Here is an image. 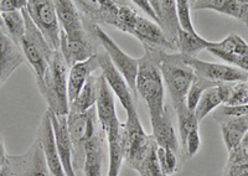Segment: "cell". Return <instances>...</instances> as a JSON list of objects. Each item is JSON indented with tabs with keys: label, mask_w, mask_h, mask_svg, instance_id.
I'll return each instance as SVG.
<instances>
[{
	"label": "cell",
	"mask_w": 248,
	"mask_h": 176,
	"mask_svg": "<svg viewBox=\"0 0 248 176\" xmlns=\"http://www.w3.org/2000/svg\"><path fill=\"white\" fill-rule=\"evenodd\" d=\"M67 128L72 143V161L76 175L82 173L85 164L86 147L94 134L101 129L96 113V107L85 113H68Z\"/></svg>",
	"instance_id": "obj_6"
},
{
	"label": "cell",
	"mask_w": 248,
	"mask_h": 176,
	"mask_svg": "<svg viewBox=\"0 0 248 176\" xmlns=\"http://www.w3.org/2000/svg\"><path fill=\"white\" fill-rule=\"evenodd\" d=\"M82 17H83V23H85L87 31L90 32L92 36L96 37L99 46L105 50V52L108 55V57H109V60L112 61V63L114 65V67L121 72L122 76L124 77V80L127 81L128 86H129V88L133 91V93L138 97L136 87L137 74H138L139 66L138 59H134V57L125 54V52H124L123 50H122V48L108 36L107 32L103 31L97 24L92 23V21H90L88 19H86L85 16Z\"/></svg>",
	"instance_id": "obj_7"
},
{
	"label": "cell",
	"mask_w": 248,
	"mask_h": 176,
	"mask_svg": "<svg viewBox=\"0 0 248 176\" xmlns=\"http://www.w3.org/2000/svg\"><path fill=\"white\" fill-rule=\"evenodd\" d=\"M248 104V85L245 82L232 83L229 98L223 105H247Z\"/></svg>",
	"instance_id": "obj_35"
},
{
	"label": "cell",
	"mask_w": 248,
	"mask_h": 176,
	"mask_svg": "<svg viewBox=\"0 0 248 176\" xmlns=\"http://www.w3.org/2000/svg\"><path fill=\"white\" fill-rule=\"evenodd\" d=\"M194 10H214L220 14L234 17L248 26V0H195Z\"/></svg>",
	"instance_id": "obj_21"
},
{
	"label": "cell",
	"mask_w": 248,
	"mask_h": 176,
	"mask_svg": "<svg viewBox=\"0 0 248 176\" xmlns=\"http://www.w3.org/2000/svg\"><path fill=\"white\" fill-rule=\"evenodd\" d=\"M215 86L218 85H214V83L203 80V78H201V77H199L198 74H196V80L194 81V83H192L191 87H190L189 92L186 94L185 105L187 107V109L191 112H195V109L198 107V103L199 101H200L203 92H205L206 89H209V88L215 87Z\"/></svg>",
	"instance_id": "obj_32"
},
{
	"label": "cell",
	"mask_w": 248,
	"mask_h": 176,
	"mask_svg": "<svg viewBox=\"0 0 248 176\" xmlns=\"http://www.w3.org/2000/svg\"><path fill=\"white\" fill-rule=\"evenodd\" d=\"M232 83H223V85L215 86V87L206 89L201 96L195 109V116L199 122L203 120L212 111H216L218 107L223 105L229 98Z\"/></svg>",
	"instance_id": "obj_24"
},
{
	"label": "cell",
	"mask_w": 248,
	"mask_h": 176,
	"mask_svg": "<svg viewBox=\"0 0 248 176\" xmlns=\"http://www.w3.org/2000/svg\"><path fill=\"white\" fill-rule=\"evenodd\" d=\"M248 117V104L247 105H221L215 111L214 119L221 120L226 118H242Z\"/></svg>",
	"instance_id": "obj_36"
},
{
	"label": "cell",
	"mask_w": 248,
	"mask_h": 176,
	"mask_svg": "<svg viewBox=\"0 0 248 176\" xmlns=\"http://www.w3.org/2000/svg\"><path fill=\"white\" fill-rule=\"evenodd\" d=\"M121 124L119 119L110 125L106 136H107V148H108V173L107 176H119L122 165H123V151H122L121 140Z\"/></svg>",
	"instance_id": "obj_26"
},
{
	"label": "cell",
	"mask_w": 248,
	"mask_h": 176,
	"mask_svg": "<svg viewBox=\"0 0 248 176\" xmlns=\"http://www.w3.org/2000/svg\"><path fill=\"white\" fill-rule=\"evenodd\" d=\"M99 63L101 74L105 78L106 83L110 88L113 94H116L123 108L125 109L127 114L133 113L137 111V96L128 86L127 81L124 80L121 72L114 67L112 61L109 60L108 55L105 51H99L97 54Z\"/></svg>",
	"instance_id": "obj_10"
},
{
	"label": "cell",
	"mask_w": 248,
	"mask_h": 176,
	"mask_svg": "<svg viewBox=\"0 0 248 176\" xmlns=\"http://www.w3.org/2000/svg\"><path fill=\"white\" fill-rule=\"evenodd\" d=\"M68 72L70 67L66 63L61 52L56 51L48 68L41 80L36 81L40 93L47 103V111L54 116H68Z\"/></svg>",
	"instance_id": "obj_2"
},
{
	"label": "cell",
	"mask_w": 248,
	"mask_h": 176,
	"mask_svg": "<svg viewBox=\"0 0 248 176\" xmlns=\"http://www.w3.org/2000/svg\"><path fill=\"white\" fill-rule=\"evenodd\" d=\"M0 176H50L39 139H35L25 154L8 155Z\"/></svg>",
	"instance_id": "obj_9"
},
{
	"label": "cell",
	"mask_w": 248,
	"mask_h": 176,
	"mask_svg": "<svg viewBox=\"0 0 248 176\" xmlns=\"http://www.w3.org/2000/svg\"><path fill=\"white\" fill-rule=\"evenodd\" d=\"M0 86H1V85H0Z\"/></svg>",
	"instance_id": "obj_45"
},
{
	"label": "cell",
	"mask_w": 248,
	"mask_h": 176,
	"mask_svg": "<svg viewBox=\"0 0 248 176\" xmlns=\"http://www.w3.org/2000/svg\"><path fill=\"white\" fill-rule=\"evenodd\" d=\"M160 71L172 109L185 105L186 94L196 80V73L187 65L185 56L179 52H165L161 59Z\"/></svg>",
	"instance_id": "obj_3"
},
{
	"label": "cell",
	"mask_w": 248,
	"mask_h": 176,
	"mask_svg": "<svg viewBox=\"0 0 248 176\" xmlns=\"http://www.w3.org/2000/svg\"><path fill=\"white\" fill-rule=\"evenodd\" d=\"M26 12L52 50L60 51L61 28L52 0H28Z\"/></svg>",
	"instance_id": "obj_8"
},
{
	"label": "cell",
	"mask_w": 248,
	"mask_h": 176,
	"mask_svg": "<svg viewBox=\"0 0 248 176\" xmlns=\"http://www.w3.org/2000/svg\"><path fill=\"white\" fill-rule=\"evenodd\" d=\"M174 109L171 107L170 101H167V107H165V112L164 116L156 123L152 124L153 134L155 142L158 143L160 148L168 149L174 153L179 154L183 158L180 149V143H179V138L175 133L174 128ZM184 159V158H183ZM185 161V160H184Z\"/></svg>",
	"instance_id": "obj_19"
},
{
	"label": "cell",
	"mask_w": 248,
	"mask_h": 176,
	"mask_svg": "<svg viewBox=\"0 0 248 176\" xmlns=\"http://www.w3.org/2000/svg\"><path fill=\"white\" fill-rule=\"evenodd\" d=\"M211 41L206 40L202 36L195 32V34H190L184 30H180L178 36V48L179 54L184 55L186 57H198L202 50H207Z\"/></svg>",
	"instance_id": "obj_29"
},
{
	"label": "cell",
	"mask_w": 248,
	"mask_h": 176,
	"mask_svg": "<svg viewBox=\"0 0 248 176\" xmlns=\"http://www.w3.org/2000/svg\"><path fill=\"white\" fill-rule=\"evenodd\" d=\"M158 160L164 175L171 176L180 171L181 161L184 159L181 158V155L174 153V151L158 147Z\"/></svg>",
	"instance_id": "obj_31"
},
{
	"label": "cell",
	"mask_w": 248,
	"mask_h": 176,
	"mask_svg": "<svg viewBox=\"0 0 248 176\" xmlns=\"http://www.w3.org/2000/svg\"><path fill=\"white\" fill-rule=\"evenodd\" d=\"M240 147H242V148H247L248 147V132L245 134V136H243V139L242 142H241Z\"/></svg>",
	"instance_id": "obj_42"
},
{
	"label": "cell",
	"mask_w": 248,
	"mask_h": 176,
	"mask_svg": "<svg viewBox=\"0 0 248 176\" xmlns=\"http://www.w3.org/2000/svg\"><path fill=\"white\" fill-rule=\"evenodd\" d=\"M57 17H59L61 35L68 40L86 41L96 39L86 29L83 17L77 9L75 1L71 0H55Z\"/></svg>",
	"instance_id": "obj_12"
},
{
	"label": "cell",
	"mask_w": 248,
	"mask_h": 176,
	"mask_svg": "<svg viewBox=\"0 0 248 176\" xmlns=\"http://www.w3.org/2000/svg\"><path fill=\"white\" fill-rule=\"evenodd\" d=\"M132 36L138 39L143 46L156 48L165 52H176V48L167 40L161 29L147 16L139 15L136 26L133 29Z\"/></svg>",
	"instance_id": "obj_18"
},
{
	"label": "cell",
	"mask_w": 248,
	"mask_h": 176,
	"mask_svg": "<svg viewBox=\"0 0 248 176\" xmlns=\"http://www.w3.org/2000/svg\"><path fill=\"white\" fill-rule=\"evenodd\" d=\"M145 54L139 60L137 74V93L141 96L149 112L150 123L158 122L167 107V91L160 71V62L165 51L144 46Z\"/></svg>",
	"instance_id": "obj_1"
},
{
	"label": "cell",
	"mask_w": 248,
	"mask_h": 176,
	"mask_svg": "<svg viewBox=\"0 0 248 176\" xmlns=\"http://www.w3.org/2000/svg\"><path fill=\"white\" fill-rule=\"evenodd\" d=\"M82 16L94 24L114 26L118 15V3L113 0H77L75 1Z\"/></svg>",
	"instance_id": "obj_16"
},
{
	"label": "cell",
	"mask_w": 248,
	"mask_h": 176,
	"mask_svg": "<svg viewBox=\"0 0 248 176\" xmlns=\"http://www.w3.org/2000/svg\"><path fill=\"white\" fill-rule=\"evenodd\" d=\"M187 65L191 66L195 73L203 80L209 81L214 85L223 83L245 82L248 80V74L240 68L230 66L227 63H215L202 61L198 57H186Z\"/></svg>",
	"instance_id": "obj_11"
},
{
	"label": "cell",
	"mask_w": 248,
	"mask_h": 176,
	"mask_svg": "<svg viewBox=\"0 0 248 176\" xmlns=\"http://www.w3.org/2000/svg\"><path fill=\"white\" fill-rule=\"evenodd\" d=\"M6 158H8V154L5 150V145H4L3 136L0 134V175H1V171H3L4 164L6 161Z\"/></svg>",
	"instance_id": "obj_41"
},
{
	"label": "cell",
	"mask_w": 248,
	"mask_h": 176,
	"mask_svg": "<svg viewBox=\"0 0 248 176\" xmlns=\"http://www.w3.org/2000/svg\"><path fill=\"white\" fill-rule=\"evenodd\" d=\"M176 14L181 30L195 34L194 23L191 19V1L190 0H176Z\"/></svg>",
	"instance_id": "obj_33"
},
{
	"label": "cell",
	"mask_w": 248,
	"mask_h": 176,
	"mask_svg": "<svg viewBox=\"0 0 248 176\" xmlns=\"http://www.w3.org/2000/svg\"><path fill=\"white\" fill-rule=\"evenodd\" d=\"M1 28L15 44L20 43L25 35V19L21 12L3 13L1 14Z\"/></svg>",
	"instance_id": "obj_30"
},
{
	"label": "cell",
	"mask_w": 248,
	"mask_h": 176,
	"mask_svg": "<svg viewBox=\"0 0 248 176\" xmlns=\"http://www.w3.org/2000/svg\"><path fill=\"white\" fill-rule=\"evenodd\" d=\"M150 4L156 15V25L161 29L167 40L176 48L181 30L176 14V0H150Z\"/></svg>",
	"instance_id": "obj_15"
},
{
	"label": "cell",
	"mask_w": 248,
	"mask_h": 176,
	"mask_svg": "<svg viewBox=\"0 0 248 176\" xmlns=\"http://www.w3.org/2000/svg\"><path fill=\"white\" fill-rule=\"evenodd\" d=\"M227 162H231V164H248V147L247 148L238 147L234 150L230 151Z\"/></svg>",
	"instance_id": "obj_38"
},
{
	"label": "cell",
	"mask_w": 248,
	"mask_h": 176,
	"mask_svg": "<svg viewBox=\"0 0 248 176\" xmlns=\"http://www.w3.org/2000/svg\"><path fill=\"white\" fill-rule=\"evenodd\" d=\"M207 51L248 74V44L240 35L230 34L221 41H211Z\"/></svg>",
	"instance_id": "obj_13"
},
{
	"label": "cell",
	"mask_w": 248,
	"mask_h": 176,
	"mask_svg": "<svg viewBox=\"0 0 248 176\" xmlns=\"http://www.w3.org/2000/svg\"><path fill=\"white\" fill-rule=\"evenodd\" d=\"M21 13L25 19V35L20 43V47L25 57V61L34 72L35 81L41 80L56 51L51 48L43 34L32 23L26 12V8L23 9Z\"/></svg>",
	"instance_id": "obj_5"
},
{
	"label": "cell",
	"mask_w": 248,
	"mask_h": 176,
	"mask_svg": "<svg viewBox=\"0 0 248 176\" xmlns=\"http://www.w3.org/2000/svg\"><path fill=\"white\" fill-rule=\"evenodd\" d=\"M99 82H101V73L97 76L92 74L88 78L76 100L70 103L71 113H85L93 107H96L99 92Z\"/></svg>",
	"instance_id": "obj_28"
},
{
	"label": "cell",
	"mask_w": 248,
	"mask_h": 176,
	"mask_svg": "<svg viewBox=\"0 0 248 176\" xmlns=\"http://www.w3.org/2000/svg\"><path fill=\"white\" fill-rule=\"evenodd\" d=\"M96 113L98 122L101 124V128L105 133H107L110 125L118 119L116 112V105H114V98H113V92L106 83L105 78L101 74V82H99V92L98 98L96 102Z\"/></svg>",
	"instance_id": "obj_25"
},
{
	"label": "cell",
	"mask_w": 248,
	"mask_h": 176,
	"mask_svg": "<svg viewBox=\"0 0 248 176\" xmlns=\"http://www.w3.org/2000/svg\"><path fill=\"white\" fill-rule=\"evenodd\" d=\"M50 118L62 168L65 170L66 176H77L74 169V161H72L74 154H72V143H71L67 128V116H54L50 113Z\"/></svg>",
	"instance_id": "obj_17"
},
{
	"label": "cell",
	"mask_w": 248,
	"mask_h": 176,
	"mask_svg": "<svg viewBox=\"0 0 248 176\" xmlns=\"http://www.w3.org/2000/svg\"><path fill=\"white\" fill-rule=\"evenodd\" d=\"M247 85H248V80H247Z\"/></svg>",
	"instance_id": "obj_44"
},
{
	"label": "cell",
	"mask_w": 248,
	"mask_h": 176,
	"mask_svg": "<svg viewBox=\"0 0 248 176\" xmlns=\"http://www.w3.org/2000/svg\"><path fill=\"white\" fill-rule=\"evenodd\" d=\"M158 147L159 145L156 144L152 149L149 155L147 156V159L144 160L140 169L137 171L139 176H165L161 171L160 164H159L158 160Z\"/></svg>",
	"instance_id": "obj_34"
},
{
	"label": "cell",
	"mask_w": 248,
	"mask_h": 176,
	"mask_svg": "<svg viewBox=\"0 0 248 176\" xmlns=\"http://www.w3.org/2000/svg\"><path fill=\"white\" fill-rule=\"evenodd\" d=\"M97 70H99L98 57H97V55L92 56L88 60L76 63V65H74L70 68L67 82L68 102L72 103L76 100L77 96L82 91V88L86 85L88 78Z\"/></svg>",
	"instance_id": "obj_23"
},
{
	"label": "cell",
	"mask_w": 248,
	"mask_h": 176,
	"mask_svg": "<svg viewBox=\"0 0 248 176\" xmlns=\"http://www.w3.org/2000/svg\"><path fill=\"white\" fill-rule=\"evenodd\" d=\"M130 3L133 4V6H137L141 13L147 15L149 20L154 21L156 24V15H155L154 9L150 4V0H134V1H130Z\"/></svg>",
	"instance_id": "obj_40"
},
{
	"label": "cell",
	"mask_w": 248,
	"mask_h": 176,
	"mask_svg": "<svg viewBox=\"0 0 248 176\" xmlns=\"http://www.w3.org/2000/svg\"><path fill=\"white\" fill-rule=\"evenodd\" d=\"M223 176H248V164H226Z\"/></svg>",
	"instance_id": "obj_39"
},
{
	"label": "cell",
	"mask_w": 248,
	"mask_h": 176,
	"mask_svg": "<svg viewBox=\"0 0 248 176\" xmlns=\"http://www.w3.org/2000/svg\"><path fill=\"white\" fill-rule=\"evenodd\" d=\"M36 139H39L40 144H41V149L44 151L50 176H66L65 170L62 168L59 153H57L54 129H52L50 113L47 111L41 118L39 129H37Z\"/></svg>",
	"instance_id": "obj_14"
},
{
	"label": "cell",
	"mask_w": 248,
	"mask_h": 176,
	"mask_svg": "<svg viewBox=\"0 0 248 176\" xmlns=\"http://www.w3.org/2000/svg\"><path fill=\"white\" fill-rule=\"evenodd\" d=\"M106 147H107V136L103 129H99L90 143L86 147L85 164H83V176H102L103 169V160L106 155Z\"/></svg>",
	"instance_id": "obj_22"
},
{
	"label": "cell",
	"mask_w": 248,
	"mask_h": 176,
	"mask_svg": "<svg viewBox=\"0 0 248 176\" xmlns=\"http://www.w3.org/2000/svg\"><path fill=\"white\" fill-rule=\"evenodd\" d=\"M218 124H220L223 143L229 153L238 148L243 136L248 132V117L226 118V119L218 120Z\"/></svg>",
	"instance_id": "obj_27"
},
{
	"label": "cell",
	"mask_w": 248,
	"mask_h": 176,
	"mask_svg": "<svg viewBox=\"0 0 248 176\" xmlns=\"http://www.w3.org/2000/svg\"><path fill=\"white\" fill-rule=\"evenodd\" d=\"M123 161L132 170L138 171L155 145L154 136L147 134L141 125L138 112L127 114L125 123L121 124Z\"/></svg>",
	"instance_id": "obj_4"
},
{
	"label": "cell",
	"mask_w": 248,
	"mask_h": 176,
	"mask_svg": "<svg viewBox=\"0 0 248 176\" xmlns=\"http://www.w3.org/2000/svg\"><path fill=\"white\" fill-rule=\"evenodd\" d=\"M28 5V0H0V12H21Z\"/></svg>",
	"instance_id": "obj_37"
},
{
	"label": "cell",
	"mask_w": 248,
	"mask_h": 176,
	"mask_svg": "<svg viewBox=\"0 0 248 176\" xmlns=\"http://www.w3.org/2000/svg\"><path fill=\"white\" fill-rule=\"evenodd\" d=\"M25 62L21 47L5 34L0 25V85L12 76L21 63Z\"/></svg>",
	"instance_id": "obj_20"
},
{
	"label": "cell",
	"mask_w": 248,
	"mask_h": 176,
	"mask_svg": "<svg viewBox=\"0 0 248 176\" xmlns=\"http://www.w3.org/2000/svg\"><path fill=\"white\" fill-rule=\"evenodd\" d=\"M1 14H3V13L0 12V25H1Z\"/></svg>",
	"instance_id": "obj_43"
}]
</instances>
